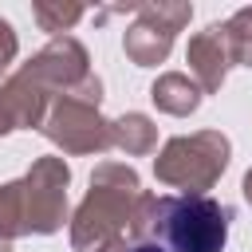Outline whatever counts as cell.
<instances>
[{
    "label": "cell",
    "mask_w": 252,
    "mask_h": 252,
    "mask_svg": "<svg viewBox=\"0 0 252 252\" xmlns=\"http://www.w3.org/2000/svg\"><path fill=\"white\" fill-rule=\"evenodd\" d=\"M154 232L169 252H220L228 209L213 197H165L154 209Z\"/></svg>",
    "instance_id": "cell-1"
},
{
    "label": "cell",
    "mask_w": 252,
    "mask_h": 252,
    "mask_svg": "<svg viewBox=\"0 0 252 252\" xmlns=\"http://www.w3.org/2000/svg\"><path fill=\"white\" fill-rule=\"evenodd\" d=\"M130 252H169V248H165L161 240H142V244H134Z\"/></svg>",
    "instance_id": "cell-2"
}]
</instances>
